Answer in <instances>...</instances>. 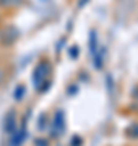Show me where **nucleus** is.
<instances>
[{
	"instance_id": "obj_1",
	"label": "nucleus",
	"mask_w": 138,
	"mask_h": 146,
	"mask_svg": "<svg viewBox=\"0 0 138 146\" xmlns=\"http://www.w3.org/2000/svg\"><path fill=\"white\" fill-rule=\"evenodd\" d=\"M47 68H49V65L46 62L39 63V67L36 68V73H34V84H36V86H39V84H41V80L47 75V72H49Z\"/></svg>"
}]
</instances>
